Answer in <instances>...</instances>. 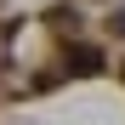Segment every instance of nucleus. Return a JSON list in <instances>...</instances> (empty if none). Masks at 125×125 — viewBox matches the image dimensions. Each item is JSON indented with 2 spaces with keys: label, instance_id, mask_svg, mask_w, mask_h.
Masks as SVG:
<instances>
[{
  "label": "nucleus",
  "instance_id": "2",
  "mask_svg": "<svg viewBox=\"0 0 125 125\" xmlns=\"http://www.w3.org/2000/svg\"><path fill=\"white\" fill-rule=\"evenodd\" d=\"M114 29H119V34H125V6H119V11H114Z\"/></svg>",
  "mask_w": 125,
  "mask_h": 125
},
{
  "label": "nucleus",
  "instance_id": "1",
  "mask_svg": "<svg viewBox=\"0 0 125 125\" xmlns=\"http://www.w3.org/2000/svg\"><path fill=\"white\" fill-rule=\"evenodd\" d=\"M68 68H74V74H97V68H102V51H97V46H74V51H68Z\"/></svg>",
  "mask_w": 125,
  "mask_h": 125
}]
</instances>
